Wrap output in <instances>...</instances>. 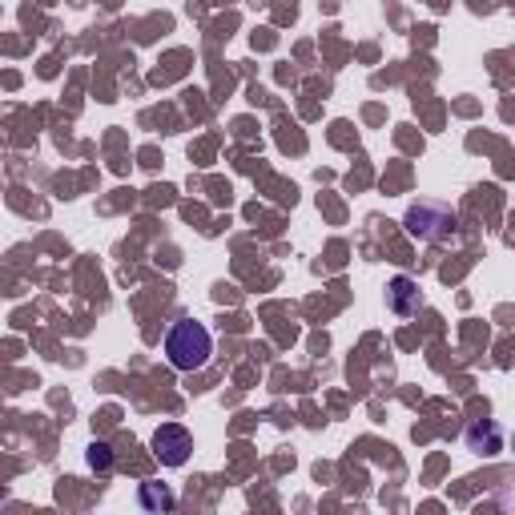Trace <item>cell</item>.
Here are the masks:
<instances>
[{
    "label": "cell",
    "instance_id": "obj_1",
    "mask_svg": "<svg viewBox=\"0 0 515 515\" xmlns=\"http://www.w3.org/2000/svg\"><path fill=\"white\" fill-rule=\"evenodd\" d=\"M214 355V338L202 322L194 318H178L165 330V359L174 371H202Z\"/></svg>",
    "mask_w": 515,
    "mask_h": 515
},
{
    "label": "cell",
    "instance_id": "obj_2",
    "mask_svg": "<svg viewBox=\"0 0 515 515\" xmlns=\"http://www.w3.org/2000/svg\"><path fill=\"white\" fill-rule=\"evenodd\" d=\"M190 451H194V439H190L186 427H178V423H161V427L153 431V455H157V463H165V467H182V463L190 459Z\"/></svg>",
    "mask_w": 515,
    "mask_h": 515
},
{
    "label": "cell",
    "instance_id": "obj_3",
    "mask_svg": "<svg viewBox=\"0 0 515 515\" xmlns=\"http://www.w3.org/2000/svg\"><path fill=\"white\" fill-rule=\"evenodd\" d=\"M407 230L415 238H427V242H439V238H451L455 234V214L443 210V206H415L407 214Z\"/></svg>",
    "mask_w": 515,
    "mask_h": 515
},
{
    "label": "cell",
    "instance_id": "obj_4",
    "mask_svg": "<svg viewBox=\"0 0 515 515\" xmlns=\"http://www.w3.org/2000/svg\"><path fill=\"white\" fill-rule=\"evenodd\" d=\"M387 306H391L395 314H403V318H407V314H415V310L423 306V294H419V286H415L411 278H403V274H399V278L391 282V290H387Z\"/></svg>",
    "mask_w": 515,
    "mask_h": 515
},
{
    "label": "cell",
    "instance_id": "obj_5",
    "mask_svg": "<svg viewBox=\"0 0 515 515\" xmlns=\"http://www.w3.org/2000/svg\"><path fill=\"white\" fill-rule=\"evenodd\" d=\"M89 467H93V471H101V475L113 467V451H109V443H93V447H89Z\"/></svg>",
    "mask_w": 515,
    "mask_h": 515
},
{
    "label": "cell",
    "instance_id": "obj_6",
    "mask_svg": "<svg viewBox=\"0 0 515 515\" xmlns=\"http://www.w3.org/2000/svg\"><path fill=\"white\" fill-rule=\"evenodd\" d=\"M141 499L153 507V503H161V507H174V495H169V491H161V495H153V491H141Z\"/></svg>",
    "mask_w": 515,
    "mask_h": 515
}]
</instances>
